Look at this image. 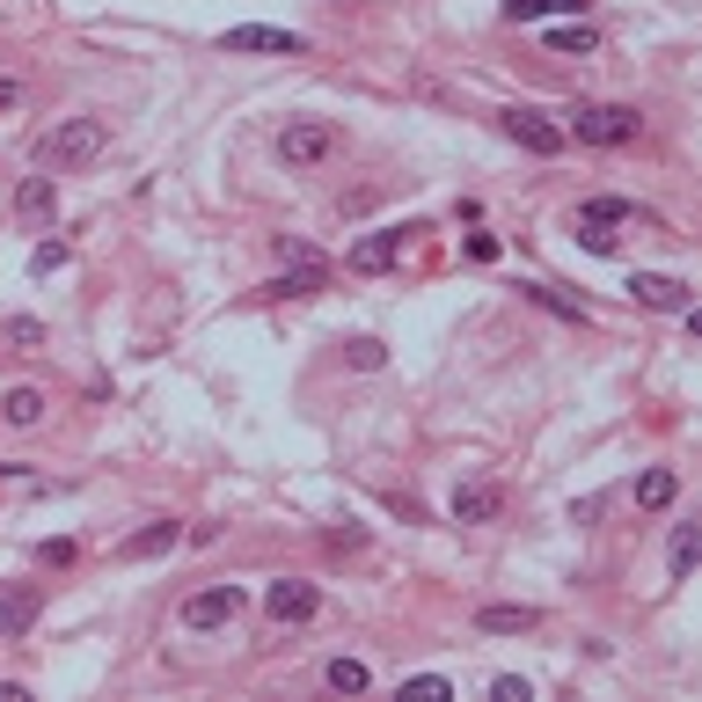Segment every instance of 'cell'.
<instances>
[{
  "mask_svg": "<svg viewBox=\"0 0 702 702\" xmlns=\"http://www.w3.org/2000/svg\"><path fill=\"white\" fill-rule=\"evenodd\" d=\"M110 147V132L96 118H67V124H52L44 140H37V169H52V176H67V169H88V161Z\"/></svg>",
  "mask_w": 702,
  "mask_h": 702,
  "instance_id": "6da1fadb",
  "label": "cell"
},
{
  "mask_svg": "<svg viewBox=\"0 0 702 702\" xmlns=\"http://www.w3.org/2000/svg\"><path fill=\"white\" fill-rule=\"evenodd\" d=\"M636 132H644V118L622 110V103H579L571 110V140H585V147H630Z\"/></svg>",
  "mask_w": 702,
  "mask_h": 702,
  "instance_id": "7a4b0ae2",
  "label": "cell"
},
{
  "mask_svg": "<svg viewBox=\"0 0 702 702\" xmlns=\"http://www.w3.org/2000/svg\"><path fill=\"white\" fill-rule=\"evenodd\" d=\"M330 154H337V124H322V118H293L279 132V161L285 169H322Z\"/></svg>",
  "mask_w": 702,
  "mask_h": 702,
  "instance_id": "3957f363",
  "label": "cell"
},
{
  "mask_svg": "<svg viewBox=\"0 0 702 702\" xmlns=\"http://www.w3.org/2000/svg\"><path fill=\"white\" fill-rule=\"evenodd\" d=\"M410 234H418V228H381V234H367V242H351V271H359V279L395 271V263H403V249H410Z\"/></svg>",
  "mask_w": 702,
  "mask_h": 702,
  "instance_id": "277c9868",
  "label": "cell"
},
{
  "mask_svg": "<svg viewBox=\"0 0 702 702\" xmlns=\"http://www.w3.org/2000/svg\"><path fill=\"white\" fill-rule=\"evenodd\" d=\"M242 614V585H205V593L183 600V630H220Z\"/></svg>",
  "mask_w": 702,
  "mask_h": 702,
  "instance_id": "5b68a950",
  "label": "cell"
},
{
  "mask_svg": "<svg viewBox=\"0 0 702 702\" xmlns=\"http://www.w3.org/2000/svg\"><path fill=\"white\" fill-rule=\"evenodd\" d=\"M220 44H228V52H279V59L308 52V37H300V30H263V22H242V30H228Z\"/></svg>",
  "mask_w": 702,
  "mask_h": 702,
  "instance_id": "8992f818",
  "label": "cell"
},
{
  "mask_svg": "<svg viewBox=\"0 0 702 702\" xmlns=\"http://www.w3.org/2000/svg\"><path fill=\"white\" fill-rule=\"evenodd\" d=\"M630 300H636V308H659V315H688V285L666 279V271H636Z\"/></svg>",
  "mask_w": 702,
  "mask_h": 702,
  "instance_id": "52a82bcc",
  "label": "cell"
},
{
  "mask_svg": "<svg viewBox=\"0 0 702 702\" xmlns=\"http://www.w3.org/2000/svg\"><path fill=\"white\" fill-rule=\"evenodd\" d=\"M315 608H322V593L308 579H279L271 593H263V614H271V622H308Z\"/></svg>",
  "mask_w": 702,
  "mask_h": 702,
  "instance_id": "ba28073f",
  "label": "cell"
},
{
  "mask_svg": "<svg viewBox=\"0 0 702 702\" xmlns=\"http://www.w3.org/2000/svg\"><path fill=\"white\" fill-rule=\"evenodd\" d=\"M498 124H505V140H520L526 154H556V147H563V132L549 118H534V110H505Z\"/></svg>",
  "mask_w": 702,
  "mask_h": 702,
  "instance_id": "9c48e42d",
  "label": "cell"
},
{
  "mask_svg": "<svg viewBox=\"0 0 702 702\" xmlns=\"http://www.w3.org/2000/svg\"><path fill=\"white\" fill-rule=\"evenodd\" d=\"M498 512H505V491H498V483H461L454 491V520L461 526H483V520H498Z\"/></svg>",
  "mask_w": 702,
  "mask_h": 702,
  "instance_id": "30bf717a",
  "label": "cell"
},
{
  "mask_svg": "<svg viewBox=\"0 0 702 702\" xmlns=\"http://www.w3.org/2000/svg\"><path fill=\"white\" fill-rule=\"evenodd\" d=\"M52 212H59V191H52V176H22V191H16V220L44 228Z\"/></svg>",
  "mask_w": 702,
  "mask_h": 702,
  "instance_id": "8fae6325",
  "label": "cell"
},
{
  "mask_svg": "<svg viewBox=\"0 0 702 702\" xmlns=\"http://www.w3.org/2000/svg\"><path fill=\"white\" fill-rule=\"evenodd\" d=\"M475 630L483 636H526V630H542V608H483Z\"/></svg>",
  "mask_w": 702,
  "mask_h": 702,
  "instance_id": "7c38bea8",
  "label": "cell"
},
{
  "mask_svg": "<svg viewBox=\"0 0 702 702\" xmlns=\"http://www.w3.org/2000/svg\"><path fill=\"white\" fill-rule=\"evenodd\" d=\"M169 549H176V520H154V526H140V534H132L118 556H124V563H147V556H169Z\"/></svg>",
  "mask_w": 702,
  "mask_h": 702,
  "instance_id": "4fadbf2b",
  "label": "cell"
},
{
  "mask_svg": "<svg viewBox=\"0 0 702 702\" xmlns=\"http://www.w3.org/2000/svg\"><path fill=\"white\" fill-rule=\"evenodd\" d=\"M0 424H16V432L44 424V395H37V388H8V395H0Z\"/></svg>",
  "mask_w": 702,
  "mask_h": 702,
  "instance_id": "5bb4252c",
  "label": "cell"
},
{
  "mask_svg": "<svg viewBox=\"0 0 702 702\" xmlns=\"http://www.w3.org/2000/svg\"><path fill=\"white\" fill-rule=\"evenodd\" d=\"M673 498H681V475H673V469H644V475H636V505H644V512H666Z\"/></svg>",
  "mask_w": 702,
  "mask_h": 702,
  "instance_id": "9a60e30c",
  "label": "cell"
},
{
  "mask_svg": "<svg viewBox=\"0 0 702 702\" xmlns=\"http://www.w3.org/2000/svg\"><path fill=\"white\" fill-rule=\"evenodd\" d=\"M37 622V593H0V636H22Z\"/></svg>",
  "mask_w": 702,
  "mask_h": 702,
  "instance_id": "2e32d148",
  "label": "cell"
},
{
  "mask_svg": "<svg viewBox=\"0 0 702 702\" xmlns=\"http://www.w3.org/2000/svg\"><path fill=\"white\" fill-rule=\"evenodd\" d=\"M534 16H585V0H505V22H534Z\"/></svg>",
  "mask_w": 702,
  "mask_h": 702,
  "instance_id": "e0dca14e",
  "label": "cell"
},
{
  "mask_svg": "<svg viewBox=\"0 0 702 702\" xmlns=\"http://www.w3.org/2000/svg\"><path fill=\"white\" fill-rule=\"evenodd\" d=\"M322 681H330L337 695H367V688H373V673L359 666V659H330V673H322Z\"/></svg>",
  "mask_w": 702,
  "mask_h": 702,
  "instance_id": "ac0fdd59",
  "label": "cell"
},
{
  "mask_svg": "<svg viewBox=\"0 0 702 702\" xmlns=\"http://www.w3.org/2000/svg\"><path fill=\"white\" fill-rule=\"evenodd\" d=\"M695 556H702V526H673V579H688V571H695Z\"/></svg>",
  "mask_w": 702,
  "mask_h": 702,
  "instance_id": "d6986e66",
  "label": "cell"
},
{
  "mask_svg": "<svg viewBox=\"0 0 702 702\" xmlns=\"http://www.w3.org/2000/svg\"><path fill=\"white\" fill-rule=\"evenodd\" d=\"M549 44H556V52H585V59H593V52H600V37H593V22H563V30H549Z\"/></svg>",
  "mask_w": 702,
  "mask_h": 702,
  "instance_id": "ffe728a7",
  "label": "cell"
},
{
  "mask_svg": "<svg viewBox=\"0 0 702 702\" xmlns=\"http://www.w3.org/2000/svg\"><path fill=\"white\" fill-rule=\"evenodd\" d=\"M447 695H454L447 673H418V681H403V702H447Z\"/></svg>",
  "mask_w": 702,
  "mask_h": 702,
  "instance_id": "44dd1931",
  "label": "cell"
},
{
  "mask_svg": "<svg viewBox=\"0 0 702 702\" xmlns=\"http://www.w3.org/2000/svg\"><path fill=\"white\" fill-rule=\"evenodd\" d=\"M279 263H285V271H322V279H330V263H322V257H315V249H308V242H293V234H285V242H279Z\"/></svg>",
  "mask_w": 702,
  "mask_h": 702,
  "instance_id": "7402d4cb",
  "label": "cell"
},
{
  "mask_svg": "<svg viewBox=\"0 0 702 702\" xmlns=\"http://www.w3.org/2000/svg\"><path fill=\"white\" fill-rule=\"evenodd\" d=\"M526 300H542L549 315H563V322H585V308H579V300H563L556 285H526Z\"/></svg>",
  "mask_w": 702,
  "mask_h": 702,
  "instance_id": "603a6c76",
  "label": "cell"
},
{
  "mask_svg": "<svg viewBox=\"0 0 702 702\" xmlns=\"http://www.w3.org/2000/svg\"><path fill=\"white\" fill-rule=\"evenodd\" d=\"M585 220H608V228H622V220H636V205H622V198H585Z\"/></svg>",
  "mask_w": 702,
  "mask_h": 702,
  "instance_id": "cb8c5ba5",
  "label": "cell"
},
{
  "mask_svg": "<svg viewBox=\"0 0 702 702\" xmlns=\"http://www.w3.org/2000/svg\"><path fill=\"white\" fill-rule=\"evenodd\" d=\"M579 242L593 249V257H614V228H608V220H585V212H579Z\"/></svg>",
  "mask_w": 702,
  "mask_h": 702,
  "instance_id": "d4e9b609",
  "label": "cell"
},
{
  "mask_svg": "<svg viewBox=\"0 0 702 702\" xmlns=\"http://www.w3.org/2000/svg\"><path fill=\"white\" fill-rule=\"evenodd\" d=\"M344 359H351L359 373H373V367L388 359V351H381V337H359V344H344Z\"/></svg>",
  "mask_w": 702,
  "mask_h": 702,
  "instance_id": "484cf974",
  "label": "cell"
},
{
  "mask_svg": "<svg viewBox=\"0 0 702 702\" xmlns=\"http://www.w3.org/2000/svg\"><path fill=\"white\" fill-rule=\"evenodd\" d=\"M8 344H16V351H37V344H44V322L16 315V322H8Z\"/></svg>",
  "mask_w": 702,
  "mask_h": 702,
  "instance_id": "4316f807",
  "label": "cell"
},
{
  "mask_svg": "<svg viewBox=\"0 0 702 702\" xmlns=\"http://www.w3.org/2000/svg\"><path fill=\"white\" fill-rule=\"evenodd\" d=\"M73 249L67 242H37V257H30V271H59V263H67Z\"/></svg>",
  "mask_w": 702,
  "mask_h": 702,
  "instance_id": "83f0119b",
  "label": "cell"
},
{
  "mask_svg": "<svg viewBox=\"0 0 702 702\" xmlns=\"http://www.w3.org/2000/svg\"><path fill=\"white\" fill-rule=\"evenodd\" d=\"M491 695H498V702H534V688H526L520 673H498V688H491Z\"/></svg>",
  "mask_w": 702,
  "mask_h": 702,
  "instance_id": "f1b7e54d",
  "label": "cell"
},
{
  "mask_svg": "<svg viewBox=\"0 0 702 702\" xmlns=\"http://www.w3.org/2000/svg\"><path fill=\"white\" fill-rule=\"evenodd\" d=\"M461 249H469L475 263H491V257H498V234H461Z\"/></svg>",
  "mask_w": 702,
  "mask_h": 702,
  "instance_id": "f546056e",
  "label": "cell"
},
{
  "mask_svg": "<svg viewBox=\"0 0 702 702\" xmlns=\"http://www.w3.org/2000/svg\"><path fill=\"white\" fill-rule=\"evenodd\" d=\"M22 103V81H8V73H0V110H16Z\"/></svg>",
  "mask_w": 702,
  "mask_h": 702,
  "instance_id": "4dcf8cb0",
  "label": "cell"
}]
</instances>
